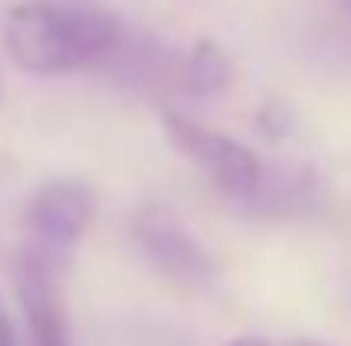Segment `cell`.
<instances>
[{"label": "cell", "instance_id": "obj_4", "mask_svg": "<svg viewBox=\"0 0 351 346\" xmlns=\"http://www.w3.org/2000/svg\"><path fill=\"white\" fill-rule=\"evenodd\" d=\"M24 219H29V232L43 247H71L95 219V195L81 180H48V185L34 190Z\"/></svg>", "mask_w": 351, "mask_h": 346}, {"label": "cell", "instance_id": "obj_7", "mask_svg": "<svg viewBox=\"0 0 351 346\" xmlns=\"http://www.w3.org/2000/svg\"><path fill=\"white\" fill-rule=\"evenodd\" d=\"M0 346H19V337H14V323H10V313H5V304H0Z\"/></svg>", "mask_w": 351, "mask_h": 346}, {"label": "cell", "instance_id": "obj_3", "mask_svg": "<svg viewBox=\"0 0 351 346\" xmlns=\"http://www.w3.org/2000/svg\"><path fill=\"white\" fill-rule=\"evenodd\" d=\"M14 299H19V313H24V328H29L34 346H76L62 289L38 256H19L14 261Z\"/></svg>", "mask_w": 351, "mask_h": 346}, {"label": "cell", "instance_id": "obj_6", "mask_svg": "<svg viewBox=\"0 0 351 346\" xmlns=\"http://www.w3.org/2000/svg\"><path fill=\"white\" fill-rule=\"evenodd\" d=\"M228 81H233V62H228V53H223L219 43L199 38V43L185 53V90H195V95H219Z\"/></svg>", "mask_w": 351, "mask_h": 346}, {"label": "cell", "instance_id": "obj_2", "mask_svg": "<svg viewBox=\"0 0 351 346\" xmlns=\"http://www.w3.org/2000/svg\"><path fill=\"white\" fill-rule=\"evenodd\" d=\"M162 133H167V143H171L176 152L204 175L223 199H256V195L266 190V171H261L256 152L242 147L237 138L219 133V128H204V123L176 114V110L162 114Z\"/></svg>", "mask_w": 351, "mask_h": 346}, {"label": "cell", "instance_id": "obj_8", "mask_svg": "<svg viewBox=\"0 0 351 346\" xmlns=\"http://www.w3.org/2000/svg\"><path fill=\"white\" fill-rule=\"evenodd\" d=\"M223 346H271V342H266V337H228Z\"/></svg>", "mask_w": 351, "mask_h": 346}, {"label": "cell", "instance_id": "obj_1", "mask_svg": "<svg viewBox=\"0 0 351 346\" xmlns=\"http://www.w3.org/2000/svg\"><path fill=\"white\" fill-rule=\"evenodd\" d=\"M119 29L114 14L95 5H53V0H19L0 19L5 58L29 76H71L114 58Z\"/></svg>", "mask_w": 351, "mask_h": 346}, {"label": "cell", "instance_id": "obj_5", "mask_svg": "<svg viewBox=\"0 0 351 346\" xmlns=\"http://www.w3.org/2000/svg\"><path fill=\"white\" fill-rule=\"evenodd\" d=\"M138 247L152 256V266L162 275H171L180 285H209L214 261L204 256V247L185 228H176L167 214H143L138 219Z\"/></svg>", "mask_w": 351, "mask_h": 346}, {"label": "cell", "instance_id": "obj_9", "mask_svg": "<svg viewBox=\"0 0 351 346\" xmlns=\"http://www.w3.org/2000/svg\"><path fill=\"white\" fill-rule=\"evenodd\" d=\"M294 346H323V342H294Z\"/></svg>", "mask_w": 351, "mask_h": 346}]
</instances>
